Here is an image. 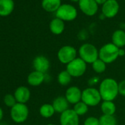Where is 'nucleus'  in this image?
Returning a JSON list of instances; mask_svg holds the SVG:
<instances>
[{
  "mask_svg": "<svg viewBox=\"0 0 125 125\" xmlns=\"http://www.w3.org/2000/svg\"><path fill=\"white\" fill-rule=\"evenodd\" d=\"M119 10V5L116 0H107L102 5V11L104 17L110 19L115 17Z\"/></svg>",
  "mask_w": 125,
  "mask_h": 125,
  "instance_id": "9d476101",
  "label": "nucleus"
},
{
  "mask_svg": "<svg viewBox=\"0 0 125 125\" xmlns=\"http://www.w3.org/2000/svg\"><path fill=\"white\" fill-rule=\"evenodd\" d=\"M80 57L86 63H93L99 59V51L95 46L91 43H84L79 49Z\"/></svg>",
  "mask_w": 125,
  "mask_h": 125,
  "instance_id": "7ed1b4c3",
  "label": "nucleus"
},
{
  "mask_svg": "<svg viewBox=\"0 0 125 125\" xmlns=\"http://www.w3.org/2000/svg\"><path fill=\"white\" fill-rule=\"evenodd\" d=\"M118 50L116 46L113 43L104 44L99 51V58L104 61L106 64L114 62L118 56Z\"/></svg>",
  "mask_w": 125,
  "mask_h": 125,
  "instance_id": "f03ea898",
  "label": "nucleus"
},
{
  "mask_svg": "<svg viewBox=\"0 0 125 125\" xmlns=\"http://www.w3.org/2000/svg\"><path fill=\"white\" fill-rule=\"evenodd\" d=\"M92 68L94 71L98 74H101L105 72L106 70V63L101 59H97L95 62L92 63Z\"/></svg>",
  "mask_w": 125,
  "mask_h": 125,
  "instance_id": "a878e982",
  "label": "nucleus"
},
{
  "mask_svg": "<svg viewBox=\"0 0 125 125\" xmlns=\"http://www.w3.org/2000/svg\"><path fill=\"white\" fill-rule=\"evenodd\" d=\"M14 8L13 0H0V16H7L10 15Z\"/></svg>",
  "mask_w": 125,
  "mask_h": 125,
  "instance_id": "f3484780",
  "label": "nucleus"
},
{
  "mask_svg": "<svg viewBox=\"0 0 125 125\" xmlns=\"http://www.w3.org/2000/svg\"><path fill=\"white\" fill-rule=\"evenodd\" d=\"M84 125H99V120L96 117L89 116L85 120Z\"/></svg>",
  "mask_w": 125,
  "mask_h": 125,
  "instance_id": "cd10ccee",
  "label": "nucleus"
},
{
  "mask_svg": "<svg viewBox=\"0 0 125 125\" xmlns=\"http://www.w3.org/2000/svg\"><path fill=\"white\" fill-rule=\"evenodd\" d=\"M49 28H50L51 32L53 34L60 35L62 32L64 31V29H65L64 21L61 19H60L55 18V19H52V21L50 22Z\"/></svg>",
  "mask_w": 125,
  "mask_h": 125,
  "instance_id": "a211bd4d",
  "label": "nucleus"
},
{
  "mask_svg": "<svg viewBox=\"0 0 125 125\" xmlns=\"http://www.w3.org/2000/svg\"><path fill=\"white\" fill-rule=\"evenodd\" d=\"M32 65L35 69V71L45 74L50 67V62L47 57L40 55L37 56L33 60Z\"/></svg>",
  "mask_w": 125,
  "mask_h": 125,
  "instance_id": "f8f14e48",
  "label": "nucleus"
},
{
  "mask_svg": "<svg viewBox=\"0 0 125 125\" xmlns=\"http://www.w3.org/2000/svg\"><path fill=\"white\" fill-rule=\"evenodd\" d=\"M99 93L104 101H113L118 94V83L112 78L103 80L99 85Z\"/></svg>",
  "mask_w": 125,
  "mask_h": 125,
  "instance_id": "f257e3e1",
  "label": "nucleus"
},
{
  "mask_svg": "<svg viewBox=\"0 0 125 125\" xmlns=\"http://www.w3.org/2000/svg\"><path fill=\"white\" fill-rule=\"evenodd\" d=\"M125 54V50L122 48H120L118 50V56L119 57H123Z\"/></svg>",
  "mask_w": 125,
  "mask_h": 125,
  "instance_id": "7c9ffc66",
  "label": "nucleus"
},
{
  "mask_svg": "<svg viewBox=\"0 0 125 125\" xmlns=\"http://www.w3.org/2000/svg\"><path fill=\"white\" fill-rule=\"evenodd\" d=\"M99 125H116L117 121L114 115H102L99 118Z\"/></svg>",
  "mask_w": 125,
  "mask_h": 125,
  "instance_id": "b1692460",
  "label": "nucleus"
},
{
  "mask_svg": "<svg viewBox=\"0 0 125 125\" xmlns=\"http://www.w3.org/2000/svg\"><path fill=\"white\" fill-rule=\"evenodd\" d=\"M99 78L98 77H92L88 80V85H90L91 86H93L99 83Z\"/></svg>",
  "mask_w": 125,
  "mask_h": 125,
  "instance_id": "c756f323",
  "label": "nucleus"
},
{
  "mask_svg": "<svg viewBox=\"0 0 125 125\" xmlns=\"http://www.w3.org/2000/svg\"><path fill=\"white\" fill-rule=\"evenodd\" d=\"M77 16V9L72 5L64 4L56 11V18L60 19L63 21H71L74 20Z\"/></svg>",
  "mask_w": 125,
  "mask_h": 125,
  "instance_id": "39448f33",
  "label": "nucleus"
},
{
  "mask_svg": "<svg viewBox=\"0 0 125 125\" xmlns=\"http://www.w3.org/2000/svg\"><path fill=\"white\" fill-rule=\"evenodd\" d=\"M39 113H40L41 115L44 118H50L54 115V113H55V110H54L52 104H44L41 106Z\"/></svg>",
  "mask_w": 125,
  "mask_h": 125,
  "instance_id": "5701e85b",
  "label": "nucleus"
},
{
  "mask_svg": "<svg viewBox=\"0 0 125 125\" xmlns=\"http://www.w3.org/2000/svg\"><path fill=\"white\" fill-rule=\"evenodd\" d=\"M115 110V104L113 101H103L101 104V110L103 113V115H113Z\"/></svg>",
  "mask_w": 125,
  "mask_h": 125,
  "instance_id": "412c9836",
  "label": "nucleus"
},
{
  "mask_svg": "<svg viewBox=\"0 0 125 125\" xmlns=\"http://www.w3.org/2000/svg\"><path fill=\"white\" fill-rule=\"evenodd\" d=\"M14 96L17 102L25 104L30 98V91L28 88L25 86H20L15 91Z\"/></svg>",
  "mask_w": 125,
  "mask_h": 125,
  "instance_id": "4468645a",
  "label": "nucleus"
},
{
  "mask_svg": "<svg viewBox=\"0 0 125 125\" xmlns=\"http://www.w3.org/2000/svg\"><path fill=\"white\" fill-rule=\"evenodd\" d=\"M45 80V74L34 71L31 72L27 77V82L29 85L32 86H38L43 83Z\"/></svg>",
  "mask_w": 125,
  "mask_h": 125,
  "instance_id": "dca6fc26",
  "label": "nucleus"
},
{
  "mask_svg": "<svg viewBox=\"0 0 125 125\" xmlns=\"http://www.w3.org/2000/svg\"><path fill=\"white\" fill-rule=\"evenodd\" d=\"M87 69L86 62L80 57H77L66 66V71L72 77H79L83 76Z\"/></svg>",
  "mask_w": 125,
  "mask_h": 125,
  "instance_id": "423d86ee",
  "label": "nucleus"
},
{
  "mask_svg": "<svg viewBox=\"0 0 125 125\" xmlns=\"http://www.w3.org/2000/svg\"><path fill=\"white\" fill-rule=\"evenodd\" d=\"M78 3L80 9L86 16H94L98 11V4L95 0H80Z\"/></svg>",
  "mask_w": 125,
  "mask_h": 125,
  "instance_id": "9b49d317",
  "label": "nucleus"
},
{
  "mask_svg": "<svg viewBox=\"0 0 125 125\" xmlns=\"http://www.w3.org/2000/svg\"><path fill=\"white\" fill-rule=\"evenodd\" d=\"M112 43L118 48L125 46V32L122 30H115L112 35Z\"/></svg>",
  "mask_w": 125,
  "mask_h": 125,
  "instance_id": "6ab92c4d",
  "label": "nucleus"
},
{
  "mask_svg": "<svg viewBox=\"0 0 125 125\" xmlns=\"http://www.w3.org/2000/svg\"><path fill=\"white\" fill-rule=\"evenodd\" d=\"M73 110L78 115H83L88 111V106L83 101H80L74 104Z\"/></svg>",
  "mask_w": 125,
  "mask_h": 125,
  "instance_id": "393cba45",
  "label": "nucleus"
},
{
  "mask_svg": "<svg viewBox=\"0 0 125 125\" xmlns=\"http://www.w3.org/2000/svg\"><path fill=\"white\" fill-rule=\"evenodd\" d=\"M52 106L55 110V112L62 113L64 111L67 110L69 109V102L64 96H58L56 99H54L52 102Z\"/></svg>",
  "mask_w": 125,
  "mask_h": 125,
  "instance_id": "2eb2a0df",
  "label": "nucleus"
},
{
  "mask_svg": "<svg viewBox=\"0 0 125 125\" xmlns=\"http://www.w3.org/2000/svg\"><path fill=\"white\" fill-rule=\"evenodd\" d=\"M47 125H56V124H47Z\"/></svg>",
  "mask_w": 125,
  "mask_h": 125,
  "instance_id": "f704fd0d",
  "label": "nucleus"
},
{
  "mask_svg": "<svg viewBox=\"0 0 125 125\" xmlns=\"http://www.w3.org/2000/svg\"><path fill=\"white\" fill-rule=\"evenodd\" d=\"M118 94L123 96H125V80L118 83Z\"/></svg>",
  "mask_w": 125,
  "mask_h": 125,
  "instance_id": "c85d7f7f",
  "label": "nucleus"
},
{
  "mask_svg": "<svg viewBox=\"0 0 125 125\" xmlns=\"http://www.w3.org/2000/svg\"><path fill=\"white\" fill-rule=\"evenodd\" d=\"M72 75L66 71H62L57 75V82L62 86L68 85L72 81Z\"/></svg>",
  "mask_w": 125,
  "mask_h": 125,
  "instance_id": "4be33fe9",
  "label": "nucleus"
},
{
  "mask_svg": "<svg viewBox=\"0 0 125 125\" xmlns=\"http://www.w3.org/2000/svg\"><path fill=\"white\" fill-rule=\"evenodd\" d=\"M10 115L13 121L16 123H22L28 118L29 109L25 104L17 102L13 107H11Z\"/></svg>",
  "mask_w": 125,
  "mask_h": 125,
  "instance_id": "0eeeda50",
  "label": "nucleus"
},
{
  "mask_svg": "<svg viewBox=\"0 0 125 125\" xmlns=\"http://www.w3.org/2000/svg\"><path fill=\"white\" fill-rule=\"evenodd\" d=\"M42 8L46 12L53 13L58 10L61 6V0H43Z\"/></svg>",
  "mask_w": 125,
  "mask_h": 125,
  "instance_id": "aec40b11",
  "label": "nucleus"
},
{
  "mask_svg": "<svg viewBox=\"0 0 125 125\" xmlns=\"http://www.w3.org/2000/svg\"><path fill=\"white\" fill-rule=\"evenodd\" d=\"M57 58L60 62L67 65L77 58V50L69 45L62 46L57 52Z\"/></svg>",
  "mask_w": 125,
  "mask_h": 125,
  "instance_id": "6e6552de",
  "label": "nucleus"
},
{
  "mask_svg": "<svg viewBox=\"0 0 125 125\" xmlns=\"http://www.w3.org/2000/svg\"><path fill=\"white\" fill-rule=\"evenodd\" d=\"M82 92L81 90L77 86L69 87L66 91V98L69 104H77L82 101Z\"/></svg>",
  "mask_w": 125,
  "mask_h": 125,
  "instance_id": "ddd939ff",
  "label": "nucleus"
},
{
  "mask_svg": "<svg viewBox=\"0 0 125 125\" xmlns=\"http://www.w3.org/2000/svg\"><path fill=\"white\" fill-rule=\"evenodd\" d=\"M70 1H72V2H79V1L80 0H70Z\"/></svg>",
  "mask_w": 125,
  "mask_h": 125,
  "instance_id": "72a5a7b5",
  "label": "nucleus"
},
{
  "mask_svg": "<svg viewBox=\"0 0 125 125\" xmlns=\"http://www.w3.org/2000/svg\"><path fill=\"white\" fill-rule=\"evenodd\" d=\"M60 125H79V115L74 110L68 109L60 114Z\"/></svg>",
  "mask_w": 125,
  "mask_h": 125,
  "instance_id": "1a4fd4ad",
  "label": "nucleus"
},
{
  "mask_svg": "<svg viewBox=\"0 0 125 125\" xmlns=\"http://www.w3.org/2000/svg\"><path fill=\"white\" fill-rule=\"evenodd\" d=\"M102 97L99 91L95 88H87L82 92V101L88 107L96 106L100 103Z\"/></svg>",
  "mask_w": 125,
  "mask_h": 125,
  "instance_id": "20e7f679",
  "label": "nucleus"
},
{
  "mask_svg": "<svg viewBox=\"0 0 125 125\" xmlns=\"http://www.w3.org/2000/svg\"><path fill=\"white\" fill-rule=\"evenodd\" d=\"M4 102H5V105L9 107H13L17 103L14 95H12L10 94H8L5 96Z\"/></svg>",
  "mask_w": 125,
  "mask_h": 125,
  "instance_id": "bb28decb",
  "label": "nucleus"
},
{
  "mask_svg": "<svg viewBox=\"0 0 125 125\" xmlns=\"http://www.w3.org/2000/svg\"><path fill=\"white\" fill-rule=\"evenodd\" d=\"M2 118H3V110L0 107V121L2 119Z\"/></svg>",
  "mask_w": 125,
  "mask_h": 125,
  "instance_id": "473e14b6",
  "label": "nucleus"
},
{
  "mask_svg": "<svg viewBox=\"0 0 125 125\" xmlns=\"http://www.w3.org/2000/svg\"><path fill=\"white\" fill-rule=\"evenodd\" d=\"M95 1H96V2L98 4V5H103L107 2V0H95Z\"/></svg>",
  "mask_w": 125,
  "mask_h": 125,
  "instance_id": "2f4dec72",
  "label": "nucleus"
}]
</instances>
